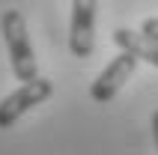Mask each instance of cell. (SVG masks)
I'll return each mask as SVG.
<instances>
[{"mask_svg":"<svg viewBox=\"0 0 158 155\" xmlns=\"http://www.w3.org/2000/svg\"><path fill=\"white\" fill-rule=\"evenodd\" d=\"M0 33L6 39V51H9V63H12V75L27 84L39 78V63H36L33 45H30V36H27V21L18 9H6L0 15Z\"/></svg>","mask_w":158,"mask_h":155,"instance_id":"6da1fadb","label":"cell"},{"mask_svg":"<svg viewBox=\"0 0 158 155\" xmlns=\"http://www.w3.org/2000/svg\"><path fill=\"white\" fill-rule=\"evenodd\" d=\"M51 95H54V84L48 78H33V81L21 84L15 93H9L6 98L0 102V131L12 128L30 107H39V104L48 102Z\"/></svg>","mask_w":158,"mask_h":155,"instance_id":"7a4b0ae2","label":"cell"},{"mask_svg":"<svg viewBox=\"0 0 158 155\" xmlns=\"http://www.w3.org/2000/svg\"><path fill=\"white\" fill-rule=\"evenodd\" d=\"M96 9L98 0H72V27H69V51L84 60L96 48Z\"/></svg>","mask_w":158,"mask_h":155,"instance_id":"3957f363","label":"cell"},{"mask_svg":"<svg viewBox=\"0 0 158 155\" xmlns=\"http://www.w3.org/2000/svg\"><path fill=\"white\" fill-rule=\"evenodd\" d=\"M134 69H137V57L128 54V51H119L114 60L102 69V75L89 84V98L98 102V104H107L119 90H123L125 81L134 75Z\"/></svg>","mask_w":158,"mask_h":155,"instance_id":"277c9868","label":"cell"},{"mask_svg":"<svg viewBox=\"0 0 158 155\" xmlns=\"http://www.w3.org/2000/svg\"><path fill=\"white\" fill-rule=\"evenodd\" d=\"M110 39H114V45L119 51H128L137 60H146V63H152L158 69V42L155 39L137 33V30H128V27H116L114 33H110Z\"/></svg>","mask_w":158,"mask_h":155,"instance_id":"5b68a950","label":"cell"},{"mask_svg":"<svg viewBox=\"0 0 158 155\" xmlns=\"http://www.w3.org/2000/svg\"><path fill=\"white\" fill-rule=\"evenodd\" d=\"M140 33L158 42V18H146V21H143V27H140Z\"/></svg>","mask_w":158,"mask_h":155,"instance_id":"8992f818","label":"cell"},{"mask_svg":"<svg viewBox=\"0 0 158 155\" xmlns=\"http://www.w3.org/2000/svg\"><path fill=\"white\" fill-rule=\"evenodd\" d=\"M152 140H155V149H158V111L152 113Z\"/></svg>","mask_w":158,"mask_h":155,"instance_id":"52a82bcc","label":"cell"}]
</instances>
